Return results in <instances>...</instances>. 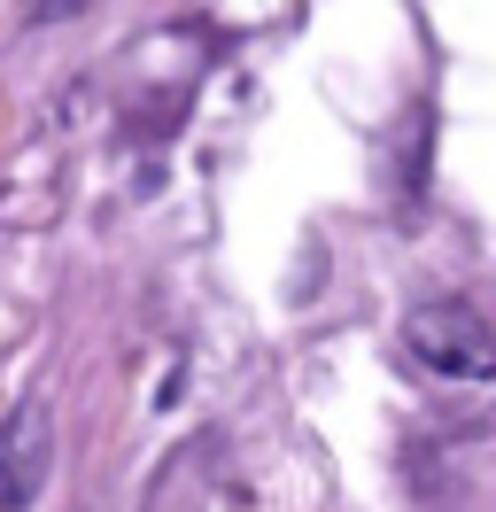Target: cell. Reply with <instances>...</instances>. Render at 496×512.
Instances as JSON below:
<instances>
[{
	"instance_id": "1",
	"label": "cell",
	"mask_w": 496,
	"mask_h": 512,
	"mask_svg": "<svg viewBox=\"0 0 496 512\" xmlns=\"http://www.w3.org/2000/svg\"><path fill=\"white\" fill-rule=\"evenodd\" d=\"M403 342L427 373H450V381H496V326L473 311V303H427L403 319Z\"/></svg>"
},
{
	"instance_id": "2",
	"label": "cell",
	"mask_w": 496,
	"mask_h": 512,
	"mask_svg": "<svg viewBox=\"0 0 496 512\" xmlns=\"http://www.w3.org/2000/svg\"><path fill=\"white\" fill-rule=\"evenodd\" d=\"M47 466H55V419L47 404H16L0 419V512H24L47 489Z\"/></svg>"
},
{
	"instance_id": "3",
	"label": "cell",
	"mask_w": 496,
	"mask_h": 512,
	"mask_svg": "<svg viewBox=\"0 0 496 512\" xmlns=\"http://www.w3.org/2000/svg\"><path fill=\"white\" fill-rule=\"evenodd\" d=\"M86 0H31V16H78Z\"/></svg>"
}]
</instances>
